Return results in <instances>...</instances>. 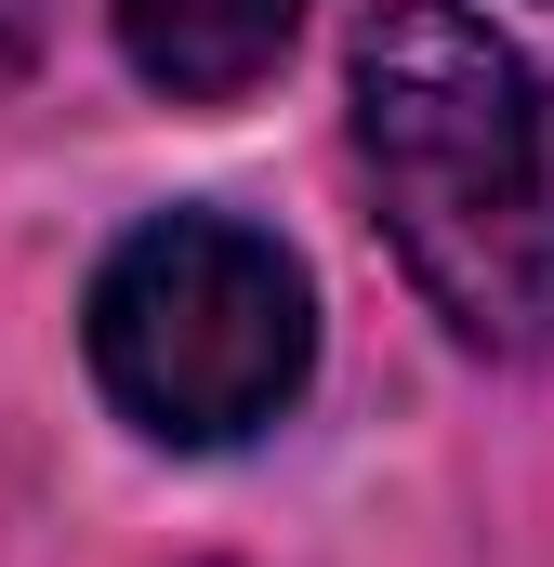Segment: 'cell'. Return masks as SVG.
Wrapping results in <instances>:
<instances>
[{"label": "cell", "mask_w": 554, "mask_h": 567, "mask_svg": "<svg viewBox=\"0 0 554 567\" xmlns=\"http://www.w3.org/2000/svg\"><path fill=\"white\" fill-rule=\"evenodd\" d=\"M304 13L317 0H120V53L172 106H225L304 40Z\"/></svg>", "instance_id": "3"}, {"label": "cell", "mask_w": 554, "mask_h": 567, "mask_svg": "<svg viewBox=\"0 0 554 567\" xmlns=\"http://www.w3.org/2000/svg\"><path fill=\"white\" fill-rule=\"evenodd\" d=\"M317 370V290L238 212H158L93 265V383L158 449H238Z\"/></svg>", "instance_id": "2"}, {"label": "cell", "mask_w": 554, "mask_h": 567, "mask_svg": "<svg viewBox=\"0 0 554 567\" xmlns=\"http://www.w3.org/2000/svg\"><path fill=\"white\" fill-rule=\"evenodd\" d=\"M40 40H53V0H0V93L40 66Z\"/></svg>", "instance_id": "4"}, {"label": "cell", "mask_w": 554, "mask_h": 567, "mask_svg": "<svg viewBox=\"0 0 554 567\" xmlns=\"http://www.w3.org/2000/svg\"><path fill=\"white\" fill-rule=\"evenodd\" d=\"M357 158L410 290L475 357L554 343V80L475 0H370Z\"/></svg>", "instance_id": "1"}]
</instances>
